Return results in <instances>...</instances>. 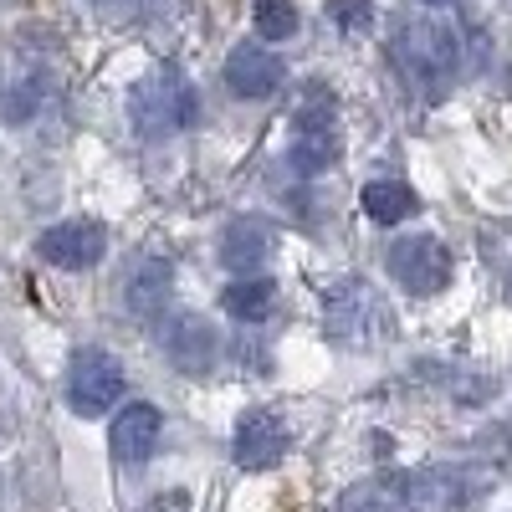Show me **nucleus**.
<instances>
[{
	"mask_svg": "<svg viewBox=\"0 0 512 512\" xmlns=\"http://www.w3.org/2000/svg\"><path fill=\"white\" fill-rule=\"evenodd\" d=\"M472 497V477L456 466H410V472H379L344 492L338 512H456Z\"/></svg>",
	"mask_w": 512,
	"mask_h": 512,
	"instance_id": "f257e3e1",
	"label": "nucleus"
},
{
	"mask_svg": "<svg viewBox=\"0 0 512 512\" xmlns=\"http://www.w3.org/2000/svg\"><path fill=\"white\" fill-rule=\"evenodd\" d=\"M128 118H134L139 139H169L180 134L185 123H195V88L175 72H149L144 82H134V93H128Z\"/></svg>",
	"mask_w": 512,
	"mask_h": 512,
	"instance_id": "f03ea898",
	"label": "nucleus"
},
{
	"mask_svg": "<svg viewBox=\"0 0 512 512\" xmlns=\"http://www.w3.org/2000/svg\"><path fill=\"white\" fill-rule=\"evenodd\" d=\"M400 62L410 67L415 82H425V93H446V82L456 77V31L441 21H410L400 41Z\"/></svg>",
	"mask_w": 512,
	"mask_h": 512,
	"instance_id": "7ed1b4c3",
	"label": "nucleus"
},
{
	"mask_svg": "<svg viewBox=\"0 0 512 512\" xmlns=\"http://www.w3.org/2000/svg\"><path fill=\"white\" fill-rule=\"evenodd\" d=\"M338 159V108L328 93H313L292 118V164L303 175H323Z\"/></svg>",
	"mask_w": 512,
	"mask_h": 512,
	"instance_id": "20e7f679",
	"label": "nucleus"
},
{
	"mask_svg": "<svg viewBox=\"0 0 512 512\" xmlns=\"http://www.w3.org/2000/svg\"><path fill=\"white\" fill-rule=\"evenodd\" d=\"M390 277L405 292H415V297L441 292L451 282V251H446V241H436V236H405V241H395Z\"/></svg>",
	"mask_w": 512,
	"mask_h": 512,
	"instance_id": "39448f33",
	"label": "nucleus"
},
{
	"mask_svg": "<svg viewBox=\"0 0 512 512\" xmlns=\"http://www.w3.org/2000/svg\"><path fill=\"white\" fill-rule=\"evenodd\" d=\"M123 395V364L103 349H82L72 359V374H67V400L77 415H103L113 410Z\"/></svg>",
	"mask_w": 512,
	"mask_h": 512,
	"instance_id": "423d86ee",
	"label": "nucleus"
},
{
	"mask_svg": "<svg viewBox=\"0 0 512 512\" xmlns=\"http://www.w3.org/2000/svg\"><path fill=\"white\" fill-rule=\"evenodd\" d=\"M379 323H384V308L364 277H344L328 287V333L338 344H369Z\"/></svg>",
	"mask_w": 512,
	"mask_h": 512,
	"instance_id": "0eeeda50",
	"label": "nucleus"
},
{
	"mask_svg": "<svg viewBox=\"0 0 512 512\" xmlns=\"http://www.w3.org/2000/svg\"><path fill=\"white\" fill-rule=\"evenodd\" d=\"M292 446V431H287V420L277 410H246L236 420V436H231V456L236 466H246V472H267V466H277Z\"/></svg>",
	"mask_w": 512,
	"mask_h": 512,
	"instance_id": "6e6552de",
	"label": "nucleus"
},
{
	"mask_svg": "<svg viewBox=\"0 0 512 512\" xmlns=\"http://www.w3.org/2000/svg\"><path fill=\"white\" fill-rule=\"evenodd\" d=\"M36 251H41V262L82 272V267H93L98 256L108 251V226L103 221H62L52 231H41Z\"/></svg>",
	"mask_w": 512,
	"mask_h": 512,
	"instance_id": "1a4fd4ad",
	"label": "nucleus"
},
{
	"mask_svg": "<svg viewBox=\"0 0 512 512\" xmlns=\"http://www.w3.org/2000/svg\"><path fill=\"white\" fill-rule=\"evenodd\" d=\"M282 82H287L282 57H272L267 47H256V41L231 47V57H226V88L236 98H272Z\"/></svg>",
	"mask_w": 512,
	"mask_h": 512,
	"instance_id": "9d476101",
	"label": "nucleus"
},
{
	"mask_svg": "<svg viewBox=\"0 0 512 512\" xmlns=\"http://www.w3.org/2000/svg\"><path fill=\"white\" fill-rule=\"evenodd\" d=\"M164 349L185 374H205V369H216V359H221V338L200 313H190V318H175V328L164 333Z\"/></svg>",
	"mask_w": 512,
	"mask_h": 512,
	"instance_id": "9b49d317",
	"label": "nucleus"
},
{
	"mask_svg": "<svg viewBox=\"0 0 512 512\" xmlns=\"http://www.w3.org/2000/svg\"><path fill=\"white\" fill-rule=\"evenodd\" d=\"M159 425H164V415H159V405H128V410H118V420L108 425V451L118 456V461H144L149 451H154V441H159Z\"/></svg>",
	"mask_w": 512,
	"mask_h": 512,
	"instance_id": "f8f14e48",
	"label": "nucleus"
},
{
	"mask_svg": "<svg viewBox=\"0 0 512 512\" xmlns=\"http://www.w3.org/2000/svg\"><path fill=\"white\" fill-rule=\"evenodd\" d=\"M272 251H277V231H272L267 221H231L226 236H221V262H226L231 272L267 267Z\"/></svg>",
	"mask_w": 512,
	"mask_h": 512,
	"instance_id": "ddd939ff",
	"label": "nucleus"
},
{
	"mask_svg": "<svg viewBox=\"0 0 512 512\" xmlns=\"http://www.w3.org/2000/svg\"><path fill=\"white\" fill-rule=\"evenodd\" d=\"M169 287H175V272H169V262L149 256V262H139L134 277H128V308H134L139 318H154V313L169 303Z\"/></svg>",
	"mask_w": 512,
	"mask_h": 512,
	"instance_id": "4468645a",
	"label": "nucleus"
},
{
	"mask_svg": "<svg viewBox=\"0 0 512 512\" xmlns=\"http://www.w3.org/2000/svg\"><path fill=\"white\" fill-rule=\"evenodd\" d=\"M364 210H369V221H379V226H400V221H410L420 210V200H415L410 185L374 180V185H364Z\"/></svg>",
	"mask_w": 512,
	"mask_h": 512,
	"instance_id": "2eb2a0df",
	"label": "nucleus"
},
{
	"mask_svg": "<svg viewBox=\"0 0 512 512\" xmlns=\"http://www.w3.org/2000/svg\"><path fill=\"white\" fill-rule=\"evenodd\" d=\"M221 303H226V313H231V318H241V323H262V318L272 313V282H262V277H251V282H231Z\"/></svg>",
	"mask_w": 512,
	"mask_h": 512,
	"instance_id": "dca6fc26",
	"label": "nucleus"
},
{
	"mask_svg": "<svg viewBox=\"0 0 512 512\" xmlns=\"http://www.w3.org/2000/svg\"><path fill=\"white\" fill-rule=\"evenodd\" d=\"M256 31H262L267 41H287L297 31V11L287 6V0H256Z\"/></svg>",
	"mask_w": 512,
	"mask_h": 512,
	"instance_id": "f3484780",
	"label": "nucleus"
},
{
	"mask_svg": "<svg viewBox=\"0 0 512 512\" xmlns=\"http://www.w3.org/2000/svg\"><path fill=\"white\" fill-rule=\"evenodd\" d=\"M328 16L338 31H369L374 26V0H328Z\"/></svg>",
	"mask_w": 512,
	"mask_h": 512,
	"instance_id": "a211bd4d",
	"label": "nucleus"
},
{
	"mask_svg": "<svg viewBox=\"0 0 512 512\" xmlns=\"http://www.w3.org/2000/svg\"><path fill=\"white\" fill-rule=\"evenodd\" d=\"M36 103H41V82L26 77V82H16V88L6 93V118H11V123H26V118L36 113Z\"/></svg>",
	"mask_w": 512,
	"mask_h": 512,
	"instance_id": "6ab92c4d",
	"label": "nucleus"
},
{
	"mask_svg": "<svg viewBox=\"0 0 512 512\" xmlns=\"http://www.w3.org/2000/svg\"><path fill=\"white\" fill-rule=\"evenodd\" d=\"M431 6H446V0H431Z\"/></svg>",
	"mask_w": 512,
	"mask_h": 512,
	"instance_id": "aec40b11",
	"label": "nucleus"
}]
</instances>
